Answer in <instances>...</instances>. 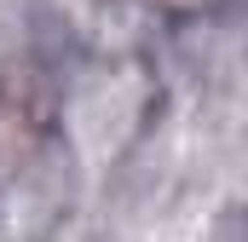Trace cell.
Wrapping results in <instances>:
<instances>
[{"instance_id":"cell-1","label":"cell","mask_w":248,"mask_h":242,"mask_svg":"<svg viewBox=\"0 0 248 242\" xmlns=\"http://www.w3.org/2000/svg\"><path fill=\"white\" fill-rule=\"evenodd\" d=\"M150 6H168V12H208V6H219V0H150Z\"/></svg>"}]
</instances>
